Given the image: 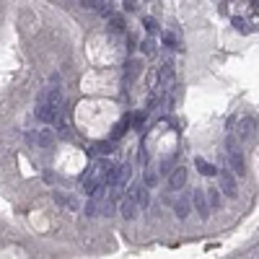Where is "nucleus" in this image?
<instances>
[{
	"label": "nucleus",
	"mask_w": 259,
	"mask_h": 259,
	"mask_svg": "<svg viewBox=\"0 0 259 259\" xmlns=\"http://www.w3.org/2000/svg\"><path fill=\"white\" fill-rule=\"evenodd\" d=\"M218 184H220V192H226V197H231V200L239 197V187H236L233 171H228V168L218 171Z\"/></svg>",
	"instance_id": "1"
},
{
	"label": "nucleus",
	"mask_w": 259,
	"mask_h": 259,
	"mask_svg": "<svg viewBox=\"0 0 259 259\" xmlns=\"http://www.w3.org/2000/svg\"><path fill=\"white\" fill-rule=\"evenodd\" d=\"M192 200H195V207H197V212H200V215H202V218H207V215H210V200H207V189H195Z\"/></svg>",
	"instance_id": "2"
},
{
	"label": "nucleus",
	"mask_w": 259,
	"mask_h": 259,
	"mask_svg": "<svg viewBox=\"0 0 259 259\" xmlns=\"http://www.w3.org/2000/svg\"><path fill=\"white\" fill-rule=\"evenodd\" d=\"M119 212H122V218H125V220H132L135 215H138V202H135L132 195H125V197H122Z\"/></svg>",
	"instance_id": "3"
},
{
	"label": "nucleus",
	"mask_w": 259,
	"mask_h": 259,
	"mask_svg": "<svg viewBox=\"0 0 259 259\" xmlns=\"http://www.w3.org/2000/svg\"><path fill=\"white\" fill-rule=\"evenodd\" d=\"M228 161H231V171H233L236 176H244V171H246V163H244V155H241V151H228Z\"/></svg>",
	"instance_id": "4"
},
{
	"label": "nucleus",
	"mask_w": 259,
	"mask_h": 259,
	"mask_svg": "<svg viewBox=\"0 0 259 259\" xmlns=\"http://www.w3.org/2000/svg\"><path fill=\"white\" fill-rule=\"evenodd\" d=\"M57 114H60V111L52 109L47 101H39V106H37V119H42V122H54V119H57Z\"/></svg>",
	"instance_id": "5"
},
{
	"label": "nucleus",
	"mask_w": 259,
	"mask_h": 259,
	"mask_svg": "<svg viewBox=\"0 0 259 259\" xmlns=\"http://www.w3.org/2000/svg\"><path fill=\"white\" fill-rule=\"evenodd\" d=\"M168 184H171V189H182V187L187 184V168H184V166H176L174 171H171Z\"/></svg>",
	"instance_id": "6"
},
{
	"label": "nucleus",
	"mask_w": 259,
	"mask_h": 259,
	"mask_svg": "<svg viewBox=\"0 0 259 259\" xmlns=\"http://www.w3.org/2000/svg\"><path fill=\"white\" fill-rule=\"evenodd\" d=\"M130 195L135 197V202H138V207H148V187H145V184H135Z\"/></svg>",
	"instance_id": "7"
},
{
	"label": "nucleus",
	"mask_w": 259,
	"mask_h": 259,
	"mask_svg": "<svg viewBox=\"0 0 259 259\" xmlns=\"http://www.w3.org/2000/svg\"><path fill=\"white\" fill-rule=\"evenodd\" d=\"M127 130H130V114H125L114 127H111V143L119 140V138H125V132H127Z\"/></svg>",
	"instance_id": "8"
},
{
	"label": "nucleus",
	"mask_w": 259,
	"mask_h": 259,
	"mask_svg": "<svg viewBox=\"0 0 259 259\" xmlns=\"http://www.w3.org/2000/svg\"><path fill=\"white\" fill-rule=\"evenodd\" d=\"M195 166H197V171H200L202 176H215V174H218V168L212 166L210 161H205L202 155H197V158H195Z\"/></svg>",
	"instance_id": "9"
},
{
	"label": "nucleus",
	"mask_w": 259,
	"mask_h": 259,
	"mask_svg": "<svg viewBox=\"0 0 259 259\" xmlns=\"http://www.w3.org/2000/svg\"><path fill=\"white\" fill-rule=\"evenodd\" d=\"M252 132H254V119H252V117H244V119L239 122V138H241V140H249Z\"/></svg>",
	"instance_id": "10"
},
{
	"label": "nucleus",
	"mask_w": 259,
	"mask_h": 259,
	"mask_svg": "<svg viewBox=\"0 0 259 259\" xmlns=\"http://www.w3.org/2000/svg\"><path fill=\"white\" fill-rule=\"evenodd\" d=\"M111 151H114V143H111V140H101V143H96L91 148V153H99V155H109Z\"/></svg>",
	"instance_id": "11"
},
{
	"label": "nucleus",
	"mask_w": 259,
	"mask_h": 259,
	"mask_svg": "<svg viewBox=\"0 0 259 259\" xmlns=\"http://www.w3.org/2000/svg\"><path fill=\"white\" fill-rule=\"evenodd\" d=\"M37 143L44 145V148H47V145H52V143H54V130H39Z\"/></svg>",
	"instance_id": "12"
},
{
	"label": "nucleus",
	"mask_w": 259,
	"mask_h": 259,
	"mask_svg": "<svg viewBox=\"0 0 259 259\" xmlns=\"http://www.w3.org/2000/svg\"><path fill=\"white\" fill-rule=\"evenodd\" d=\"M174 210H176V215L184 220V218L189 215V200H187V197H182V200H179L176 205H174Z\"/></svg>",
	"instance_id": "13"
},
{
	"label": "nucleus",
	"mask_w": 259,
	"mask_h": 259,
	"mask_svg": "<svg viewBox=\"0 0 259 259\" xmlns=\"http://www.w3.org/2000/svg\"><path fill=\"white\" fill-rule=\"evenodd\" d=\"M109 29L111 31H125V18H122V16H109Z\"/></svg>",
	"instance_id": "14"
},
{
	"label": "nucleus",
	"mask_w": 259,
	"mask_h": 259,
	"mask_svg": "<svg viewBox=\"0 0 259 259\" xmlns=\"http://www.w3.org/2000/svg\"><path fill=\"white\" fill-rule=\"evenodd\" d=\"M143 26H145V31H148V34H155V31H158V21L151 18V16H145L143 18Z\"/></svg>",
	"instance_id": "15"
},
{
	"label": "nucleus",
	"mask_w": 259,
	"mask_h": 259,
	"mask_svg": "<svg viewBox=\"0 0 259 259\" xmlns=\"http://www.w3.org/2000/svg\"><path fill=\"white\" fill-rule=\"evenodd\" d=\"M158 78H161L163 83H166V81H171V78H174V65H171V62H166V65H163V70L158 73Z\"/></svg>",
	"instance_id": "16"
},
{
	"label": "nucleus",
	"mask_w": 259,
	"mask_h": 259,
	"mask_svg": "<svg viewBox=\"0 0 259 259\" xmlns=\"http://www.w3.org/2000/svg\"><path fill=\"white\" fill-rule=\"evenodd\" d=\"M207 200H210V207H218L220 205V189H207Z\"/></svg>",
	"instance_id": "17"
},
{
	"label": "nucleus",
	"mask_w": 259,
	"mask_h": 259,
	"mask_svg": "<svg viewBox=\"0 0 259 259\" xmlns=\"http://www.w3.org/2000/svg\"><path fill=\"white\" fill-rule=\"evenodd\" d=\"M143 125H145V111H138V114H135V119H132V127L135 130H143Z\"/></svg>",
	"instance_id": "18"
},
{
	"label": "nucleus",
	"mask_w": 259,
	"mask_h": 259,
	"mask_svg": "<svg viewBox=\"0 0 259 259\" xmlns=\"http://www.w3.org/2000/svg\"><path fill=\"white\" fill-rule=\"evenodd\" d=\"M163 44H166V47H171V50H179V42H176L174 34H163Z\"/></svg>",
	"instance_id": "19"
},
{
	"label": "nucleus",
	"mask_w": 259,
	"mask_h": 259,
	"mask_svg": "<svg viewBox=\"0 0 259 259\" xmlns=\"http://www.w3.org/2000/svg\"><path fill=\"white\" fill-rule=\"evenodd\" d=\"M155 182H158V176H155L153 168H148V171H145V187H153Z\"/></svg>",
	"instance_id": "20"
},
{
	"label": "nucleus",
	"mask_w": 259,
	"mask_h": 259,
	"mask_svg": "<svg viewBox=\"0 0 259 259\" xmlns=\"http://www.w3.org/2000/svg\"><path fill=\"white\" fill-rule=\"evenodd\" d=\"M233 26H236V31H249V26H246V21L244 18H239V16H233Z\"/></svg>",
	"instance_id": "21"
},
{
	"label": "nucleus",
	"mask_w": 259,
	"mask_h": 259,
	"mask_svg": "<svg viewBox=\"0 0 259 259\" xmlns=\"http://www.w3.org/2000/svg\"><path fill=\"white\" fill-rule=\"evenodd\" d=\"M143 52H145V54H153V52H155L153 39H145V42H143Z\"/></svg>",
	"instance_id": "22"
},
{
	"label": "nucleus",
	"mask_w": 259,
	"mask_h": 259,
	"mask_svg": "<svg viewBox=\"0 0 259 259\" xmlns=\"http://www.w3.org/2000/svg\"><path fill=\"white\" fill-rule=\"evenodd\" d=\"M171 166H174V155H171V158H166V161L161 163V174H171V171H168Z\"/></svg>",
	"instance_id": "23"
},
{
	"label": "nucleus",
	"mask_w": 259,
	"mask_h": 259,
	"mask_svg": "<svg viewBox=\"0 0 259 259\" xmlns=\"http://www.w3.org/2000/svg\"><path fill=\"white\" fill-rule=\"evenodd\" d=\"M96 210H99L96 200H91V202H88V205H86V212H88V215H96Z\"/></svg>",
	"instance_id": "24"
},
{
	"label": "nucleus",
	"mask_w": 259,
	"mask_h": 259,
	"mask_svg": "<svg viewBox=\"0 0 259 259\" xmlns=\"http://www.w3.org/2000/svg\"><path fill=\"white\" fill-rule=\"evenodd\" d=\"M125 8H127V10H138V3H135V0H127Z\"/></svg>",
	"instance_id": "25"
}]
</instances>
